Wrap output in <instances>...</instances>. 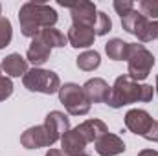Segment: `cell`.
I'll return each mask as SVG.
<instances>
[{"instance_id":"1","label":"cell","mask_w":158,"mask_h":156,"mask_svg":"<svg viewBox=\"0 0 158 156\" xmlns=\"http://www.w3.org/2000/svg\"><path fill=\"white\" fill-rule=\"evenodd\" d=\"M57 11L39 2H26L19 9V22H20V31L24 37H37L44 28H53L57 22Z\"/></svg>"},{"instance_id":"2","label":"cell","mask_w":158,"mask_h":156,"mask_svg":"<svg viewBox=\"0 0 158 156\" xmlns=\"http://www.w3.org/2000/svg\"><path fill=\"white\" fill-rule=\"evenodd\" d=\"M155 96V88L151 84H140L138 81L131 79L129 76H119L110 86V94L107 105L110 109H121L132 103H149Z\"/></svg>"},{"instance_id":"3","label":"cell","mask_w":158,"mask_h":156,"mask_svg":"<svg viewBox=\"0 0 158 156\" xmlns=\"http://www.w3.org/2000/svg\"><path fill=\"white\" fill-rule=\"evenodd\" d=\"M155 66V55L138 42H129V55H127V76L134 81H143L149 77Z\"/></svg>"},{"instance_id":"4","label":"cell","mask_w":158,"mask_h":156,"mask_svg":"<svg viewBox=\"0 0 158 156\" xmlns=\"http://www.w3.org/2000/svg\"><path fill=\"white\" fill-rule=\"evenodd\" d=\"M125 127L138 136H143L147 142H158V121L143 109H131L125 114Z\"/></svg>"},{"instance_id":"5","label":"cell","mask_w":158,"mask_h":156,"mask_svg":"<svg viewBox=\"0 0 158 156\" xmlns=\"http://www.w3.org/2000/svg\"><path fill=\"white\" fill-rule=\"evenodd\" d=\"M22 83L30 92H39V94H46V96H52V94L59 92V88H61L59 76L55 72L44 70V68L28 70V74L22 77Z\"/></svg>"},{"instance_id":"6","label":"cell","mask_w":158,"mask_h":156,"mask_svg":"<svg viewBox=\"0 0 158 156\" xmlns=\"http://www.w3.org/2000/svg\"><path fill=\"white\" fill-rule=\"evenodd\" d=\"M59 101L72 116H85L90 112V103L83 92V86L76 83H66L59 88Z\"/></svg>"},{"instance_id":"7","label":"cell","mask_w":158,"mask_h":156,"mask_svg":"<svg viewBox=\"0 0 158 156\" xmlns=\"http://www.w3.org/2000/svg\"><path fill=\"white\" fill-rule=\"evenodd\" d=\"M121 28L127 33L134 35L140 42H151V40L156 39L155 28H153V20H149L147 17H143L136 9H132L131 13L121 17Z\"/></svg>"},{"instance_id":"8","label":"cell","mask_w":158,"mask_h":156,"mask_svg":"<svg viewBox=\"0 0 158 156\" xmlns=\"http://www.w3.org/2000/svg\"><path fill=\"white\" fill-rule=\"evenodd\" d=\"M70 13H72V24L79 26H88L94 30L96 20H98V9L96 4L92 2H79V4H70Z\"/></svg>"},{"instance_id":"9","label":"cell","mask_w":158,"mask_h":156,"mask_svg":"<svg viewBox=\"0 0 158 156\" xmlns=\"http://www.w3.org/2000/svg\"><path fill=\"white\" fill-rule=\"evenodd\" d=\"M42 125L46 127L52 143H55L57 140H61L70 130V119L64 116L63 112H59V110H52L48 116L44 117V123Z\"/></svg>"},{"instance_id":"10","label":"cell","mask_w":158,"mask_h":156,"mask_svg":"<svg viewBox=\"0 0 158 156\" xmlns=\"http://www.w3.org/2000/svg\"><path fill=\"white\" fill-rule=\"evenodd\" d=\"M20 143L26 149H40V147H52L53 145L44 125H35V127H30L28 130H24L20 136Z\"/></svg>"},{"instance_id":"11","label":"cell","mask_w":158,"mask_h":156,"mask_svg":"<svg viewBox=\"0 0 158 156\" xmlns=\"http://www.w3.org/2000/svg\"><path fill=\"white\" fill-rule=\"evenodd\" d=\"M83 92L88 99V103H107L109 99V94H110V86L105 79L101 77H94L88 79L85 84H83Z\"/></svg>"},{"instance_id":"12","label":"cell","mask_w":158,"mask_h":156,"mask_svg":"<svg viewBox=\"0 0 158 156\" xmlns=\"http://www.w3.org/2000/svg\"><path fill=\"white\" fill-rule=\"evenodd\" d=\"M125 142L119 138L118 134H110L107 132L105 136H101L96 142V153L99 156H118L125 153Z\"/></svg>"},{"instance_id":"13","label":"cell","mask_w":158,"mask_h":156,"mask_svg":"<svg viewBox=\"0 0 158 156\" xmlns=\"http://www.w3.org/2000/svg\"><path fill=\"white\" fill-rule=\"evenodd\" d=\"M85 149H86V140L79 134L77 129H70L61 138V151L66 156H81L85 154Z\"/></svg>"},{"instance_id":"14","label":"cell","mask_w":158,"mask_h":156,"mask_svg":"<svg viewBox=\"0 0 158 156\" xmlns=\"http://www.w3.org/2000/svg\"><path fill=\"white\" fill-rule=\"evenodd\" d=\"M68 42L74 48H90L96 40V33L92 28L88 26H79V24H72L68 30Z\"/></svg>"},{"instance_id":"15","label":"cell","mask_w":158,"mask_h":156,"mask_svg":"<svg viewBox=\"0 0 158 156\" xmlns=\"http://www.w3.org/2000/svg\"><path fill=\"white\" fill-rule=\"evenodd\" d=\"M76 129L79 130V134L86 140V143H90V142L96 143L101 136H105L109 132V127L101 119H86V121L79 123Z\"/></svg>"},{"instance_id":"16","label":"cell","mask_w":158,"mask_h":156,"mask_svg":"<svg viewBox=\"0 0 158 156\" xmlns=\"http://www.w3.org/2000/svg\"><path fill=\"white\" fill-rule=\"evenodd\" d=\"M50 53H52V48L46 46L39 37H33L30 48H28V53H26V61L31 63L33 68H39L50 59Z\"/></svg>"},{"instance_id":"17","label":"cell","mask_w":158,"mask_h":156,"mask_svg":"<svg viewBox=\"0 0 158 156\" xmlns=\"http://www.w3.org/2000/svg\"><path fill=\"white\" fill-rule=\"evenodd\" d=\"M2 70L9 77H20V76L24 77L28 74V61L20 53H9L2 61Z\"/></svg>"},{"instance_id":"18","label":"cell","mask_w":158,"mask_h":156,"mask_svg":"<svg viewBox=\"0 0 158 156\" xmlns=\"http://www.w3.org/2000/svg\"><path fill=\"white\" fill-rule=\"evenodd\" d=\"M105 51H107L109 59L123 61L129 55V42H125L123 39H110L105 44Z\"/></svg>"},{"instance_id":"19","label":"cell","mask_w":158,"mask_h":156,"mask_svg":"<svg viewBox=\"0 0 158 156\" xmlns=\"http://www.w3.org/2000/svg\"><path fill=\"white\" fill-rule=\"evenodd\" d=\"M37 37H39L46 46H50V48H63V46H66V42H68V39H66L59 30H55V28H44Z\"/></svg>"},{"instance_id":"20","label":"cell","mask_w":158,"mask_h":156,"mask_svg":"<svg viewBox=\"0 0 158 156\" xmlns=\"http://www.w3.org/2000/svg\"><path fill=\"white\" fill-rule=\"evenodd\" d=\"M76 64H77L79 70H83V72H92V70H96L101 64V57H99V53L96 50H88V51H83L79 55Z\"/></svg>"},{"instance_id":"21","label":"cell","mask_w":158,"mask_h":156,"mask_svg":"<svg viewBox=\"0 0 158 156\" xmlns=\"http://www.w3.org/2000/svg\"><path fill=\"white\" fill-rule=\"evenodd\" d=\"M13 39V28L9 18L0 17V50H4L6 46H9V42Z\"/></svg>"},{"instance_id":"22","label":"cell","mask_w":158,"mask_h":156,"mask_svg":"<svg viewBox=\"0 0 158 156\" xmlns=\"http://www.w3.org/2000/svg\"><path fill=\"white\" fill-rule=\"evenodd\" d=\"M110 30H112V20L109 18V15L103 13V11H98V20H96V26H94L96 37L98 35H107Z\"/></svg>"},{"instance_id":"23","label":"cell","mask_w":158,"mask_h":156,"mask_svg":"<svg viewBox=\"0 0 158 156\" xmlns=\"http://www.w3.org/2000/svg\"><path fill=\"white\" fill-rule=\"evenodd\" d=\"M140 13L147 18L158 20V0H142L140 2Z\"/></svg>"},{"instance_id":"24","label":"cell","mask_w":158,"mask_h":156,"mask_svg":"<svg viewBox=\"0 0 158 156\" xmlns=\"http://www.w3.org/2000/svg\"><path fill=\"white\" fill-rule=\"evenodd\" d=\"M13 94V83L9 77L0 76V101H6Z\"/></svg>"},{"instance_id":"25","label":"cell","mask_w":158,"mask_h":156,"mask_svg":"<svg viewBox=\"0 0 158 156\" xmlns=\"http://www.w3.org/2000/svg\"><path fill=\"white\" fill-rule=\"evenodd\" d=\"M114 9H116V13L119 17H123V15H127V13H131L134 9V2L132 0H116Z\"/></svg>"},{"instance_id":"26","label":"cell","mask_w":158,"mask_h":156,"mask_svg":"<svg viewBox=\"0 0 158 156\" xmlns=\"http://www.w3.org/2000/svg\"><path fill=\"white\" fill-rule=\"evenodd\" d=\"M136 156H158V151H155V149H143Z\"/></svg>"},{"instance_id":"27","label":"cell","mask_w":158,"mask_h":156,"mask_svg":"<svg viewBox=\"0 0 158 156\" xmlns=\"http://www.w3.org/2000/svg\"><path fill=\"white\" fill-rule=\"evenodd\" d=\"M44 156H66V154H64L63 151H59V149H50Z\"/></svg>"},{"instance_id":"28","label":"cell","mask_w":158,"mask_h":156,"mask_svg":"<svg viewBox=\"0 0 158 156\" xmlns=\"http://www.w3.org/2000/svg\"><path fill=\"white\" fill-rule=\"evenodd\" d=\"M153 28H155V35L158 39V20H153Z\"/></svg>"},{"instance_id":"29","label":"cell","mask_w":158,"mask_h":156,"mask_svg":"<svg viewBox=\"0 0 158 156\" xmlns=\"http://www.w3.org/2000/svg\"><path fill=\"white\" fill-rule=\"evenodd\" d=\"M155 88H156V94H158V76H156V86Z\"/></svg>"},{"instance_id":"30","label":"cell","mask_w":158,"mask_h":156,"mask_svg":"<svg viewBox=\"0 0 158 156\" xmlns=\"http://www.w3.org/2000/svg\"><path fill=\"white\" fill-rule=\"evenodd\" d=\"M0 17H2V4H0Z\"/></svg>"},{"instance_id":"31","label":"cell","mask_w":158,"mask_h":156,"mask_svg":"<svg viewBox=\"0 0 158 156\" xmlns=\"http://www.w3.org/2000/svg\"><path fill=\"white\" fill-rule=\"evenodd\" d=\"M0 76H2V66H0Z\"/></svg>"},{"instance_id":"32","label":"cell","mask_w":158,"mask_h":156,"mask_svg":"<svg viewBox=\"0 0 158 156\" xmlns=\"http://www.w3.org/2000/svg\"><path fill=\"white\" fill-rule=\"evenodd\" d=\"M81 156H88V154H81Z\"/></svg>"}]
</instances>
